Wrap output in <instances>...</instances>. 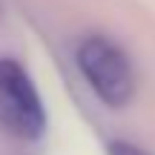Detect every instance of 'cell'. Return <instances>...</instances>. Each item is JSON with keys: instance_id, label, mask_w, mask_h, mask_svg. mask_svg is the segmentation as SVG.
<instances>
[{"instance_id": "6da1fadb", "label": "cell", "mask_w": 155, "mask_h": 155, "mask_svg": "<svg viewBox=\"0 0 155 155\" xmlns=\"http://www.w3.org/2000/svg\"><path fill=\"white\" fill-rule=\"evenodd\" d=\"M75 66L89 92L109 109H124L135 98V69L129 55L106 35H89L75 49Z\"/></svg>"}, {"instance_id": "7a4b0ae2", "label": "cell", "mask_w": 155, "mask_h": 155, "mask_svg": "<svg viewBox=\"0 0 155 155\" xmlns=\"http://www.w3.org/2000/svg\"><path fill=\"white\" fill-rule=\"evenodd\" d=\"M46 124L43 98L26 66L15 58H0V127L20 141H40Z\"/></svg>"}, {"instance_id": "3957f363", "label": "cell", "mask_w": 155, "mask_h": 155, "mask_svg": "<svg viewBox=\"0 0 155 155\" xmlns=\"http://www.w3.org/2000/svg\"><path fill=\"white\" fill-rule=\"evenodd\" d=\"M106 155H150V152L129 144V141H109L106 144Z\"/></svg>"}]
</instances>
